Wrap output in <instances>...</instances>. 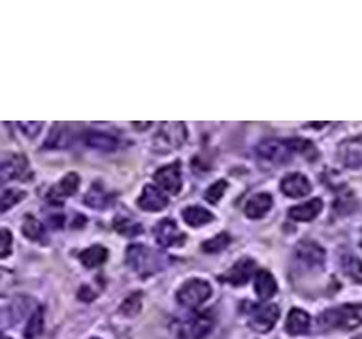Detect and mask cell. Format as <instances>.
Masks as SVG:
<instances>
[{
	"mask_svg": "<svg viewBox=\"0 0 362 339\" xmlns=\"http://www.w3.org/2000/svg\"><path fill=\"white\" fill-rule=\"evenodd\" d=\"M155 181L160 191L177 194L181 191V164L172 162L155 172Z\"/></svg>",
	"mask_w": 362,
	"mask_h": 339,
	"instance_id": "30bf717a",
	"label": "cell"
},
{
	"mask_svg": "<svg viewBox=\"0 0 362 339\" xmlns=\"http://www.w3.org/2000/svg\"><path fill=\"white\" fill-rule=\"evenodd\" d=\"M183 220L187 225L192 226V228H198V226L208 225L214 220V215L209 213L208 209L198 208V206H189V208L183 209Z\"/></svg>",
	"mask_w": 362,
	"mask_h": 339,
	"instance_id": "603a6c76",
	"label": "cell"
},
{
	"mask_svg": "<svg viewBox=\"0 0 362 339\" xmlns=\"http://www.w3.org/2000/svg\"><path fill=\"white\" fill-rule=\"evenodd\" d=\"M25 174H27V158L17 155L8 162L0 164V185H4L11 179H17V177H23Z\"/></svg>",
	"mask_w": 362,
	"mask_h": 339,
	"instance_id": "ac0fdd59",
	"label": "cell"
},
{
	"mask_svg": "<svg viewBox=\"0 0 362 339\" xmlns=\"http://www.w3.org/2000/svg\"><path fill=\"white\" fill-rule=\"evenodd\" d=\"M83 140L87 145L95 147V149H100V151L112 153L119 147V140L115 136L100 132V130H89V132H85Z\"/></svg>",
	"mask_w": 362,
	"mask_h": 339,
	"instance_id": "e0dca14e",
	"label": "cell"
},
{
	"mask_svg": "<svg viewBox=\"0 0 362 339\" xmlns=\"http://www.w3.org/2000/svg\"><path fill=\"white\" fill-rule=\"evenodd\" d=\"M211 328H214V315L209 311H204L192 315L189 321L181 322L177 335L181 339H202L211 332Z\"/></svg>",
	"mask_w": 362,
	"mask_h": 339,
	"instance_id": "8992f818",
	"label": "cell"
},
{
	"mask_svg": "<svg viewBox=\"0 0 362 339\" xmlns=\"http://www.w3.org/2000/svg\"><path fill=\"white\" fill-rule=\"evenodd\" d=\"M272 203H274L272 194H268V192H259V194H255V196L249 198L243 211H245V215H247L249 219H260V217H264V215L270 211Z\"/></svg>",
	"mask_w": 362,
	"mask_h": 339,
	"instance_id": "2e32d148",
	"label": "cell"
},
{
	"mask_svg": "<svg viewBox=\"0 0 362 339\" xmlns=\"http://www.w3.org/2000/svg\"><path fill=\"white\" fill-rule=\"evenodd\" d=\"M187 140V129L183 123H164L155 134L153 147L157 153H170L181 147Z\"/></svg>",
	"mask_w": 362,
	"mask_h": 339,
	"instance_id": "3957f363",
	"label": "cell"
},
{
	"mask_svg": "<svg viewBox=\"0 0 362 339\" xmlns=\"http://www.w3.org/2000/svg\"><path fill=\"white\" fill-rule=\"evenodd\" d=\"M325 249L319 245V243L311 242V239H304L300 242L294 249V260L298 262L300 266H304L308 270H322L325 266Z\"/></svg>",
	"mask_w": 362,
	"mask_h": 339,
	"instance_id": "5b68a950",
	"label": "cell"
},
{
	"mask_svg": "<svg viewBox=\"0 0 362 339\" xmlns=\"http://www.w3.org/2000/svg\"><path fill=\"white\" fill-rule=\"evenodd\" d=\"M79 260L83 262V266L87 268H96V266H102L107 260V249L102 247V245H93V247H87L85 251L79 253Z\"/></svg>",
	"mask_w": 362,
	"mask_h": 339,
	"instance_id": "cb8c5ba5",
	"label": "cell"
},
{
	"mask_svg": "<svg viewBox=\"0 0 362 339\" xmlns=\"http://www.w3.org/2000/svg\"><path fill=\"white\" fill-rule=\"evenodd\" d=\"M127 264L132 268V270L141 277L153 275V273H158L163 270L164 260L163 256L153 251V249L146 247V245H138V243H132L127 249Z\"/></svg>",
	"mask_w": 362,
	"mask_h": 339,
	"instance_id": "7a4b0ae2",
	"label": "cell"
},
{
	"mask_svg": "<svg viewBox=\"0 0 362 339\" xmlns=\"http://www.w3.org/2000/svg\"><path fill=\"white\" fill-rule=\"evenodd\" d=\"M322 209V200L321 198H313L310 202L300 203V206H294V208L288 209V217L293 220H300V222H305V220H313L317 215L321 213Z\"/></svg>",
	"mask_w": 362,
	"mask_h": 339,
	"instance_id": "ffe728a7",
	"label": "cell"
},
{
	"mask_svg": "<svg viewBox=\"0 0 362 339\" xmlns=\"http://www.w3.org/2000/svg\"><path fill=\"white\" fill-rule=\"evenodd\" d=\"M113 198L115 196H112L100 183H95V185L89 189V192L85 194V203L95 209H104L113 202Z\"/></svg>",
	"mask_w": 362,
	"mask_h": 339,
	"instance_id": "7402d4cb",
	"label": "cell"
},
{
	"mask_svg": "<svg viewBox=\"0 0 362 339\" xmlns=\"http://www.w3.org/2000/svg\"><path fill=\"white\" fill-rule=\"evenodd\" d=\"M19 129L28 136V138H34V136L38 134L40 130H42V123H19Z\"/></svg>",
	"mask_w": 362,
	"mask_h": 339,
	"instance_id": "d590c367",
	"label": "cell"
},
{
	"mask_svg": "<svg viewBox=\"0 0 362 339\" xmlns=\"http://www.w3.org/2000/svg\"><path fill=\"white\" fill-rule=\"evenodd\" d=\"M338 158L347 168H362V134L341 141L338 145Z\"/></svg>",
	"mask_w": 362,
	"mask_h": 339,
	"instance_id": "9c48e42d",
	"label": "cell"
},
{
	"mask_svg": "<svg viewBox=\"0 0 362 339\" xmlns=\"http://www.w3.org/2000/svg\"><path fill=\"white\" fill-rule=\"evenodd\" d=\"M226 186H228V183H226L225 179H217L214 185L206 191V200H208L209 203H219L223 194H225Z\"/></svg>",
	"mask_w": 362,
	"mask_h": 339,
	"instance_id": "d6a6232c",
	"label": "cell"
},
{
	"mask_svg": "<svg viewBox=\"0 0 362 339\" xmlns=\"http://www.w3.org/2000/svg\"><path fill=\"white\" fill-rule=\"evenodd\" d=\"M23 234H25V237H28L30 242H40V243H45V228L44 225L40 222L36 217H25V220H23V226H21Z\"/></svg>",
	"mask_w": 362,
	"mask_h": 339,
	"instance_id": "d4e9b609",
	"label": "cell"
},
{
	"mask_svg": "<svg viewBox=\"0 0 362 339\" xmlns=\"http://www.w3.org/2000/svg\"><path fill=\"white\" fill-rule=\"evenodd\" d=\"M11 245H13V237L8 228H0V258H6L11 253Z\"/></svg>",
	"mask_w": 362,
	"mask_h": 339,
	"instance_id": "e575fe53",
	"label": "cell"
},
{
	"mask_svg": "<svg viewBox=\"0 0 362 339\" xmlns=\"http://www.w3.org/2000/svg\"><path fill=\"white\" fill-rule=\"evenodd\" d=\"M341 266L347 275L356 282H362V260L353 256V254H345L341 258Z\"/></svg>",
	"mask_w": 362,
	"mask_h": 339,
	"instance_id": "83f0119b",
	"label": "cell"
},
{
	"mask_svg": "<svg viewBox=\"0 0 362 339\" xmlns=\"http://www.w3.org/2000/svg\"><path fill=\"white\" fill-rule=\"evenodd\" d=\"M25 198V192L17 191V189H8V191L0 192V213H4L16 203H19Z\"/></svg>",
	"mask_w": 362,
	"mask_h": 339,
	"instance_id": "f546056e",
	"label": "cell"
},
{
	"mask_svg": "<svg viewBox=\"0 0 362 339\" xmlns=\"http://www.w3.org/2000/svg\"><path fill=\"white\" fill-rule=\"evenodd\" d=\"M293 149L288 145V141L277 140V138H270V140L260 141L257 147V155L260 158H264L272 164H285L293 157Z\"/></svg>",
	"mask_w": 362,
	"mask_h": 339,
	"instance_id": "52a82bcc",
	"label": "cell"
},
{
	"mask_svg": "<svg viewBox=\"0 0 362 339\" xmlns=\"http://www.w3.org/2000/svg\"><path fill=\"white\" fill-rule=\"evenodd\" d=\"M68 143L66 126L64 124H55L49 132V138L44 143V147H64Z\"/></svg>",
	"mask_w": 362,
	"mask_h": 339,
	"instance_id": "4dcf8cb0",
	"label": "cell"
},
{
	"mask_svg": "<svg viewBox=\"0 0 362 339\" xmlns=\"http://www.w3.org/2000/svg\"><path fill=\"white\" fill-rule=\"evenodd\" d=\"M310 191H311V183L304 174L293 172V174H287L281 179V192L285 194V196L302 198V196H308Z\"/></svg>",
	"mask_w": 362,
	"mask_h": 339,
	"instance_id": "7c38bea8",
	"label": "cell"
},
{
	"mask_svg": "<svg viewBox=\"0 0 362 339\" xmlns=\"http://www.w3.org/2000/svg\"><path fill=\"white\" fill-rule=\"evenodd\" d=\"M0 339H11V338H8V335H6V333L0 332Z\"/></svg>",
	"mask_w": 362,
	"mask_h": 339,
	"instance_id": "74e56055",
	"label": "cell"
},
{
	"mask_svg": "<svg viewBox=\"0 0 362 339\" xmlns=\"http://www.w3.org/2000/svg\"><path fill=\"white\" fill-rule=\"evenodd\" d=\"M257 273V264L253 258H240L238 262L232 264V268L226 271V275L223 277L226 282H230L234 287H240L243 282H247L251 275Z\"/></svg>",
	"mask_w": 362,
	"mask_h": 339,
	"instance_id": "5bb4252c",
	"label": "cell"
},
{
	"mask_svg": "<svg viewBox=\"0 0 362 339\" xmlns=\"http://www.w3.org/2000/svg\"><path fill=\"white\" fill-rule=\"evenodd\" d=\"M79 189V175L76 172H70L62 177L59 183H57L49 192H47V198L51 202H62L64 198L76 194V191Z\"/></svg>",
	"mask_w": 362,
	"mask_h": 339,
	"instance_id": "9a60e30c",
	"label": "cell"
},
{
	"mask_svg": "<svg viewBox=\"0 0 362 339\" xmlns=\"http://www.w3.org/2000/svg\"><path fill=\"white\" fill-rule=\"evenodd\" d=\"M155 237L163 247H180L187 239V236L177 228L172 219L158 220L155 226Z\"/></svg>",
	"mask_w": 362,
	"mask_h": 339,
	"instance_id": "8fae6325",
	"label": "cell"
},
{
	"mask_svg": "<svg viewBox=\"0 0 362 339\" xmlns=\"http://www.w3.org/2000/svg\"><path fill=\"white\" fill-rule=\"evenodd\" d=\"M141 302H144L141 292L129 294V296L123 299V304H121L119 311H121L124 316H136L141 311Z\"/></svg>",
	"mask_w": 362,
	"mask_h": 339,
	"instance_id": "f1b7e54d",
	"label": "cell"
},
{
	"mask_svg": "<svg viewBox=\"0 0 362 339\" xmlns=\"http://www.w3.org/2000/svg\"><path fill=\"white\" fill-rule=\"evenodd\" d=\"M255 292L259 294L262 299L272 298L277 292V282L270 271L259 270L255 273Z\"/></svg>",
	"mask_w": 362,
	"mask_h": 339,
	"instance_id": "44dd1931",
	"label": "cell"
},
{
	"mask_svg": "<svg viewBox=\"0 0 362 339\" xmlns=\"http://www.w3.org/2000/svg\"><path fill=\"white\" fill-rule=\"evenodd\" d=\"M113 228L119 232V234H123V236H138L144 232L140 222H136V220L129 219V217H115L113 220Z\"/></svg>",
	"mask_w": 362,
	"mask_h": 339,
	"instance_id": "4316f807",
	"label": "cell"
},
{
	"mask_svg": "<svg viewBox=\"0 0 362 339\" xmlns=\"http://www.w3.org/2000/svg\"><path fill=\"white\" fill-rule=\"evenodd\" d=\"M13 287H16V275L10 270L0 268V296H6Z\"/></svg>",
	"mask_w": 362,
	"mask_h": 339,
	"instance_id": "836d02e7",
	"label": "cell"
},
{
	"mask_svg": "<svg viewBox=\"0 0 362 339\" xmlns=\"http://www.w3.org/2000/svg\"><path fill=\"white\" fill-rule=\"evenodd\" d=\"M96 290H93L90 287H87V285H83V287L79 288L78 290V298L81 299V302H93V299L96 298Z\"/></svg>",
	"mask_w": 362,
	"mask_h": 339,
	"instance_id": "8d00e7d4",
	"label": "cell"
},
{
	"mask_svg": "<svg viewBox=\"0 0 362 339\" xmlns=\"http://www.w3.org/2000/svg\"><path fill=\"white\" fill-rule=\"evenodd\" d=\"M90 339H98V338H90Z\"/></svg>",
	"mask_w": 362,
	"mask_h": 339,
	"instance_id": "ab89813d",
	"label": "cell"
},
{
	"mask_svg": "<svg viewBox=\"0 0 362 339\" xmlns=\"http://www.w3.org/2000/svg\"><path fill=\"white\" fill-rule=\"evenodd\" d=\"M138 206L144 211H160L168 206V196L157 185H146L138 198Z\"/></svg>",
	"mask_w": 362,
	"mask_h": 339,
	"instance_id": "4fadbf2b",
	"label": "cell"
},
{
	"mask_svg": "<svg viewBox=\"0 0 362 339\" xmlns=\"http://www.w3.org/2000/svg\"><path fill=\"white\" fill-rule=\"evenodd\" d=\"M362 324V304H345L322 311L317 316V328L321 332L330 330H355Z\"/></svg>",
	"mask_w": 362,
	"mask_h": 339,
	"instance_id": "6da1fadb",
	"label": "cell"
},
{
	"mask_svg": "<svg viewBox=\"0 0 362 339\" xmlns=\"http://www.w3.org/2000/svg\"><path fill=\"white\" fill-rule=\"evenodd\" d=\"M311 319L310 315L305 313L304 309H298V307H294V309L288 311L287 322H285V330L291 335H302L310 330Z\"/></svg>",
	"mask_w": 362,
	"mask_h": 339,
	"instance_id": "d6986e66",
	"label": "cell"
},
{
	"mask_svg": "<svg viewBox=\"0 0 362 339\" xmlns=\"http://www.w3.org/2000/svg\"><path fill=\"white\" fill-rule=\"evenodd\" d=\"M279 319V307L274 304H262L255 307L253 313L249 315V328L257 333H268L276 326Z\"/></svg>",
	"mask_w": 362,
	"mask_h": 339,
	"instance_id": "ba28073f",
	"label": "cell"
},
{
	"mask_svg": "<svg viewBox=\"0 0 362 339\" xmlns=\"http://www.w3.org/2000/svg\"><path fill=\"white\" fill-rule=\"evenodd\" d=\"M42 332H44V309L36 307L34 313H30V319H28L27 328H25V338L36 339L42 335Z\"/></svg>",
	"mask_w": 362,
	"mask_h": 339,
	"instance_id": "484cf974",
	"label": "cell"
},
{
	"mask_svg": "<svg viewBox=\"0 0 362 339\" xmlns=\"http://www.w3.org/2000/svg\"><path fill=\"white\" fill-rule=\"evenodd\" d=\"M211 296V285L204 279H189L177 290V302L185 307H198Z\"/></svg>",
	"mask_w": 362,
	"mask_h": 339,
	"instance_id": "277c9868",
	"label": "cell"
},
{
	"mask_svg": "<svg viewBox=\"0 0 362 339\" xmlns=\"http://www.w3.org/2000/svg\"><path fill=\"white\" fill-rule=\"evenodd\" d=\"M228 243H230V236L223 232V234H217V236L208 239V242H204L202 251L204 253H219V251H223Z\"/></svg>",
	"mask_w": 362,
	"mask_h": 339,
	"instance_id": "1f68e13d",
	"label": "cell"
},
{
	"mask_svg": "<svg viewBox=\"0 0 362 339\" xmlns=\"http://www.w3.org/2000/svg\"><path fill=\"white\" fill-rule=\"evenodd\" d=\"M356 339H362V335H358V338H356Z\"/></svg>",
	"mask_w": 362,
	"mask_h": 339,
	"instance_id": "f35d334b",
	"label": "cell"
}]
</instances>
